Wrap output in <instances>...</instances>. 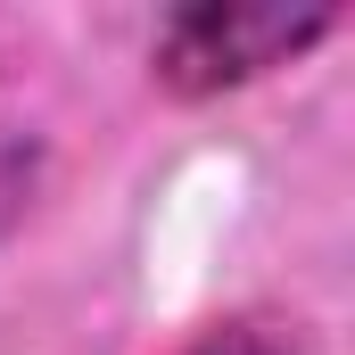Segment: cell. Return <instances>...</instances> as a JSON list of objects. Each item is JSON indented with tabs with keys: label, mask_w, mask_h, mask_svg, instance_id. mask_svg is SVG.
Instances as JSON below:
<instances>
[{
	"label": "cell",
	"mask_w": 355,
	"mask_h": 355,
	"mask_svg": "<svg viewBox=\"0 0 355 355\" xmlns=\"http://www.w3.org/2000/svg\"><path fill=\"white\" fill-rule=\"evenodd\" d=\"M347 8H297V0H190L149 42V83L166 99H223L297 67L314 42H331Z\"/></svg>",
	"instance_id": "6da1fadb"
},
{
	"label": "cell",
	"mask_w": 355,
	"mask_h": 355,
	"mask_svg": "<svg viewBox=\"0 0 355 355\" xmlns=\"http://www.w3.org/2000/svg\"><path fill=\"white\" fill-rule=\"evenodd\" d=\"M174 355H314V347H306V331L281 322V314H223V322L190 331Z\"/></svg>",
	"instance_id": "7a4b0ae2"
},
{
	"label": "cell",
	"mask_w": 355,
	"mask_h": 355,
	"mask_svg": "<svg viewBox=\"0 0 355 355\" xmlns=\"http://www.w3.org/2000/svg\"><path fill=\"white\" fill-rule=\"evenodd\" d=\"M42 182H50V149H42V132H25V124H0V240H8V232L33 215Z\"/></svg>",
	"instance_id": "3957f363"
}]
</instances>
